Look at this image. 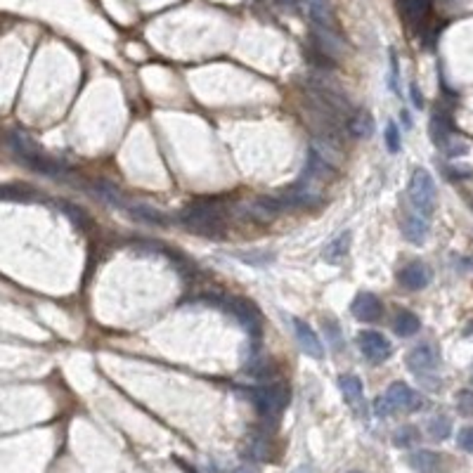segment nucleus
<instances>
[{
	"instance_id": "nucleus-1",
	"label": "nucleus",
	"mask_w": 473,
	"mask_h": 473,
	"mask_svg": "<svg viewBox=\"0 0 473 473\" xmlns=\"http://www.w3.org/2000/svg\"><path fill=\"white\" fill-rule=\"evenodd\" d=\"M180 223H183L190 232L202 234V236H211V239L223 236L227 230L225 211H223V206L218 202L190 204V206L183 211V216H180Z\"/></svg>"
},
{
	"instance_id": "nucleus-2",
	"label": "nucleus",
	"mask_w": 473,
	"mask_h": 473,
	"mask_svg": "<svg viewBox=\"0 0 473 473\" xmlns=\"http://www.w3.org/2000/svg\"><path fill=\"white\" fill-rule=\"evenodd\" d=\"M10 147H12V152L17 154V159H20L22 164H27L29 168H34L36 173L52 176V178L64 176V171H66L64 164H59V161L50 159L48 154H43L41 147L36 145L29 135L20 133V130H15V133L10 135Z\"/></svg>"
},
{
	"instance_id": "nucleus-3",
	"label": "nucleus",
	"mask_w": 473,
	"mask_h": 473,
	"mask_svg": "<svg viewBox=\"0 0 473 473\" xmlns=\"http://www.w3.org/2000/svg\"><path fill=\"white\" fill-rule=\"evenodd\" d=\"M409 202L421 216H431L435 211V183L426 168H416L409 180Z\"/></svg>"
},
{
	"instance_id": "nucleus-4",
	"label": "nucleus",
	"mask_w": 473,
	"mask_h": 473,
	"mask_svg": "<svg viewBox=\"0 0 473 473\" xmlns=\"http://www.w3.org/2000/svg\"><path fill=\"white\" fill-rule=\"evenodd\" d=\"M291 393L286 383H270L265 388H258L253 393V402H256L258 412L263 416H277L284 412V407L289 404Z\"/></svg>"
},
{
	"instance_id": "nucleus-5",
	"label": "nucleus",
	"mask_w": 473,
	"mask_h": 473,
	"mask_svg": "<svg viewBox=\"0 0 473 473\" xmlns=\"http://www.w3.org/2000/svg\"><path fill=\"white\" fill-rule=\"evenodd\" d=\"M220 306L225 308L236 322H241V325H244L248 332L258 336V332H260V313H258V308L253 306V303L244 301V298H236V296H227V298H223V301H220Z\"/></svg>"
},
{
	"instance_id": "nucleus-6",
	"label": "nucleus",
	"mask_w": 473,
	"mask_h": 473,
	"mask_svg": "<svg viewBox=\"0 0 473 473\" xmlns=\"http://www.w3.org/2000/svg\"><path fill=\"white\" fill-rule=\"evenodd\" d=\"M386 402H388L390 409H397V412H416V409H421V404H424L421 395L402 381H395L388 386Z\"/></svg>"
},
{
	"instance_id": "nucleus-7",
	"label": "nucleus",
	"mask_w": 473,
	"mask_h": 473,
	"mask_svg": "<svg viewBox=\"0 0 473 473\" xmlns=\"http://www.w3.org/2000/svg\"><path fill=\"white\" fill-rule=\"evenodd\" d=\"M358 344H360L362 355L367 360H372V362H383V360H388L390 353H393L390 341L379 332H362L358 339Z\"/></svg>"
},
{
	"instance_id": "nucleus-8",
	"label": "nucleus",
	"mask_w": 473,
	"mask_h": 473,
	"mask_svg": "<svg viewBox=\"0 0 473 473\" xmlns=\"http://www.w3.org/2000/svg\"><path fill=\"white\" fill-rule=\"evenodd\" d=\"M407 462L416 473H447V459L433 450H416L409 454Z\"/></svg>"
},
{
	"instance_id": "nucleus-9",
	"label": "nucleus",
	"mask_w": 473,
	"mask_h": 473,
	"mask_svg": "<svg viewBox=\"0 0 473 473\" xmlns=\"http://www.w3.org/2000/svg\"><path fill=\"white\" fill-rule=\"evenodd\" d=\"M397 282L409 291L426 289L428 282H431V267H428L426 263H419V260H416V263L404 265L402 270L397 272Z\"/></svg>"
},
{
	"instance_id": "nucleus-10",
	"label": "nucleus",
	"mask_w": 473,
	"mask_h": 473,
	"mask_svg": "<svg viewBox=\"0 0 473 473\" xmlns=\"http://www.w3.org/2000/svg\"><path fill=\"white\" fill-rule=\"evenodd\" d=\"M440 362V355L431 344H421L416 346L412 353L407 355V367L414 372V374H426V372H433Z\"/></svg>"
},
{
	"instance_id": "nucleus-11",
	"label": "nucleus",
	"mask_w": 473,
	"mask_h": 473,
	"mask_svg": "<svg viewBox=\"0 0 473 473\" xmlns=\"http://www.w3.org/2000/svg\"><path fill=\"white\" fill-rule=\"evenodd\" d=\"M294 332H296V341H298V346L303 348V353L306 355H310V358H315V360H320L322 355H325V348H322V341L317 339V334L313 332V327L308 325V322H303V320H294Z\"/></svg>"
},
{
	"instance_id": "nucleus-12",
	"label": "nucleus",
	"mask_w": 473,
	"mask_h": 473,
	"mask_svg": "<svg viewBox=\"0 0 473 473\" xmlns=\"http://www.w3.org/2000/svg\"><path fill=\"white\" fill-rule=\"evenodd\" d=\"M353 315L362 322H376V320H381L383 306L374 294H360L353 301Z\"/></svg>"
},
{
	"instance_id": "nucleus-13",
	"label": "nucleus",
	"mask_w": 473,
	"mask_h": 473,
	"mask_svg": "<svg viewBox=\"0 0 473 473\" xmlns=\"http://www.w3.org/2000/svg\"><path fill=\"white\" fill-rule=\"evenodd\" d=\"M123 209L128 211V216L133 218V220L147 223V225H157V227H168L166 213H161V211H157L154 206H147V204H126Z\"/></svg>"
},
{
	"instance_id": "nucleus-14",
	"label": "nucleus",
	"mask_w": 473,
	"mask_h": 473,
	"mask_svg": "<svg viewBox=\"0 0 473 473\" xmlns=\"http://www.w3.org/2000/svg\"><path fill=\"white\" fill-rule=\"evenodd\" d=\"M346 128L353 138H360V140L372 138V135H374V118H372L369 111L358 109V111H353L351 118L346 121Z\"/></svg>"
},
{
	"instance_id": "nucleus-15",
	"label": "nucleus",
	"mask_w": 473,
	"mask_h": 473,
	"mask_svg": "<svg viewBox=\"0 0 473 473\" xmlns=\"http://www.w3.org/2000/svg\"><path fill=\"white\" fill-rule=\"evenodd\" d=\"M306 3H308L310 17H313V22H315V27H317V29L336 31L332 8H329V0H306Z\"/></svg>"
},
{
	"instance_id": "nucleus-16",
	"label": "nucleus",
	"mask_w": 473,
	"mask_h": 473,
	"mask_svg": "<svg viewBox=\"0 0 473 473\" xmlns=\"http://www.w3.org/2000/svg\"><path fill=\"white\" fill-rule=\"evenodd\" d=\"M402 232L412 244H424L428 236V223L424 220V216H407L402 220Z\"/></svg>"
},
{
	"instance_id": "nucleus-17",
	"label": "nucleus",
	"mask_w": 473,
	"mask_h": 473,
	"mask_svg": "<svg viewBox=\"0 0 473 473\" xmlns=\"http://www.w3.org/2000/svg\"><path fill=\"white\" fill-rule=\"evenodd\" d=\"M90 192L95 197L102 199L104 204H111V206H126V199H123V192L111 185L109 180H97L95 185L90 188Z\"/></svg>"
},
{
	"instance_id": "nucleus-18",
	"label": "nucleus",
	"mask_w": 473,
	"mask_h": 473,
	"mask_svg": "<svg viewBox=\"0 0 473 473\" xmlns=\"http://www.w3.org/2000/svg\"><path fill=\"white\" fill-rule=\"evenodd\" d=\"M419 329H421V322L414 313H409V310H400V313L395 315L393 332L397 336H414Z\"/></svg>"
},
{
	"instance_id": "nucleus-19",
	"label": "nucleus",
	"mask_w": 473,
	"mask_h": 473,
	"mask_svg": "<svg viewBox=\"0 0 473 473\" xmlns=\"http://www.w3.org/2000/svg\"><path fill=\"white\" fill-rule=\"evenodd\" d=\"M450 130H452V123L450 118L445 114H433L431 118V140L435 142L438 147H447V138H450Z\"/></svg>"
},
{
	"instance_id": "nucleus-20",
	"label": "nucleus",
	"mask_w": 473,
	"mask_h": 473,
	"mask_svg": "<svg viewBox=\"0 0 473 473\" xmlns=\"http://www.w3.org/2000/svg\"><path fill=\"white\" fill-rule=\"evenodd\" d=\"M348 248H351V232H341L336 239H332L325 246V260H329V263H336V260L346 258Z\"/></svg>"
},
{
	"instance_id": "nucleus-21",
	"label": "nucleus",
	"mask_w": 473,
	"mask_h": 473,
	"mask_svg": "<svg viewBox=\"0 0 473 473\" xmlns=\"http://www.w3.org/2000/svg\"><path fill=\"white\" fill-rule=\"evenodd\" d=\"M431 0H400V10L409 24H419L426 17Z\"/></svg>"
},
{
	"instance_id": "nucleus-22",
	"label": "nucleus",
	"mask_w": 473,
	"mask_h": 473,
	"mask_svg": "<svg viewBox=\"0 0 473 473\" xmlns=\"http://www.w3.org/2000/svg\"><path fill=\"white\" fill-rule=\"evenodd\" d=\"M36 197H38V192L27 188V185H20V183H12V185L0 188V199H8V202H34Z\"/></svg>"
},
{
	"instance_id": "nucleus-23",
	"label": "nucleus",
	"mask_w": 473,
	"mask_h": 473,
	"mask_svg": "<svg viewBox=\"0 0 473 473\" xmlns=\"http://www.w3.org/2000/svg\"><path fill=\"white\" fill-rule=\"evenodd\" d=\"M339 386H341V393H344L346 402L358 404L360 400H362V381H360L358 376H353V374L341 376Z\"/></svg>"
},
{
	"instance_id": "nucleus-24",
	"label": "nucleus",
	"mask_w": 473,
	"mask_h": 473,
	"mask_svg": "<svg viewBox=\"0 0 473 473\" xmlns=\"http://www.w3.org/2000/svg\"><path fill=\"white\" fill-rule=\"evenodd\" d=\"M452 433V419L447 414H435L431 421H428V435L433 440H447Z\"/></svg>"
},
{
	"instance_id": "nucleus-25",
	"label": "nucleus",
	"mask_w": 473,
	"mask_h": 473,
	"mask_svg": "<svg viewBox=\"0 0 473 473\" xmlns=\"http://www.w3.org/2000/svg\"><path fill=\"white\" fill-rule=\"evenodd\" d=\"M419 440H421V433H419V428H416V426H402V428H397V431L393 433V445L402 447V450L414 447Z\"/></svg>"
},
{
	"instance_id": "nucleus-26",
	"label": "nucleus",
	"mask_w": 473,
	"mask_h": 473,
	"mask_svg": "<svg viewBox=\"0 0 473 473\" xmlns=\"http://www.w3.org/2000/svg\"><path fill=\"white\" fill-rule=\"evenodd\" d=\"M59 209L71 218L73 225H78V227H83V230L90 227V216L85 213V211L80 209V206H73V204H59Z\"/></svg>"
},
{
	"instance_id": "nucleus-27",
	"label": "nucleus",
	"mask_w": 473,
	"mask_h": 473,
	"mask_svg": "<svg viewBox=\"0 0 473 473\" xmlns=\"http://www.w3.org/2000/svg\"><path fill=\"white\" fill-rule=\"evenodd\" d=\"M457 409L462 416H473V390H459L457 393Z\"/></svg>"
},
{
	"instance_id": "nucleus-28",
	"label": "nucleus",
	"mask_w": 473,
	"mask_h": 473,
	"mask_svg": "<svg viewBox=\"0 0 473 473\" xmlns=\"http://www.w3.org/2000/svg\"><path fill=\"white\" fill-rule=\"evenodd\" d=\"M386 145H388V152H393V154L400 149V133H397L395 123H388V126H386Z\"/></svg>"
},
{
	"instance_id": "nucleus-29",
	"label": "nucleus",
	"mask_w": 473,
	"mask_h": 473,
	"mask_svg": "<svg viewBox=\"0 0 473 473\" xmlns=\"http://www.w3.org/2000/svg\"><path fill=\"white\" fill-rule=\"evenodd\" d=\"M457 445L462 447L464 452H471L473 454V426H466V428H462V431H459Z\"/></svg>"
},
{
	"instance_id": "nucleus-30",
	"label": "nucleus",
	"mask_w": 473,
	"mask_h": 473,
	"mask_svg": "<svg viewBox=\"0 0 473 473\" xmlns=\"http://www.w3.org/2000/svg\"><path fill=\"white\" fill-rule=\"evenodd\" d=\"M322 327H325V332L329 334V341H332L334 348L341 346V329L336 325L334 320H322Z\"/></svg>"
},
{
	"instance_id": "nucleus-31",
	"label": "nucleus",
	"mask_w": 473,
	"mask_h": 473,
	"mask_svg": "<svg viewBox=\"0 0 473 473\" xmlns=\"http://www.w3.org/2000/svg\"><path fill=\"white\" fill-rule=\"evenodd\" d=\"M409 92H412V99H414V104H416V107L421 109V104H424V97H421L419 88H416V85L412 83V85H409Z\"/></svg>"
},
{
	"instance_id": "nucleus-32",
	"label": "nucleus",
	"mask_w": 473,
	"mask_h": 473,
	"mask_svg": "<svg viewBox=\"0 0 473 473\" xmlns=\"http://www.w3.org/2000/svg\"><path fill=\"white\" fill-rule=\"evenodd\" d=\"M277 3L282 5V8H286V10H296L301 0H277Z\"/></svg>"
},
{
	"instance_id": "nucleus-33",
	"label": "nucleus",
	"mask_w": 473,
	"mask_h": 473,
	"mask_svg": "<svg viewBox=\"0 0 473 473\" xmlns=\"http://www.w3.org/2000/svg\"><path fill=\"white\" fill-rule=\"evenodd\" d=\"M294 473H315L313 471V466H308V464H303V466H298V469L294 471Z\"/></svg>"
},
{
	"instance_id": "nucleus-34",
	"label": "nucleus",
	"mask_w": 473,
	"mask_h": 473,
	"mask_svg": "<svg viewBox=\"0 0 473 473\" xmlns=\"http://www.w3.org/2000/svg\"><path fill=\"white\" fill-rule=\"evenodd\" d=\"M236 473H256V469H253V466H248V464H246V466H241V469L236 471Z\"/></svg>"
},
{
	"instance_id": "nucleus-35",
	"label": "nucleus",
	"mask_w": 473,
	"mask_h": 473,
	"mask_svg": "<svg viewBox=\"0 0 473 473\" xmlns=\"http://www.w3.org/2000/svg\"><path fill=\"white\" fill-rule=\"evenodd\" d=\"M471 383H473V365H471Z\"/></svg>"
},
{
	"instance_id": "nucleus-36",
	"label": "nucleus",
	"mask_w": 473,
	"mask_h": 473,
	"mask_svg": "<svg viewBox=\"0 0 473 473\" xmlns=\"http://www.w3.org/2000/svg\"><path fill=\"white\" fill-rule=\"evenodd\" d=\"M351 473H360V471H351Z\"/></svg>"
},
{
	"instance_id": "nucleus-37",
	"label": "nucleus",
	"mask_w": 473,
	"mask_h": 473,
	"mask_svg": "<svg viewBox=\"0 0 473 473\" xmlns=\"http://www.w3.org/2000/svg\"><path fill=\"white\" fill-rule=\"evenodd\" d=\"M471 265H473V260H471Z\"/></svg>"
}]
</instances>
